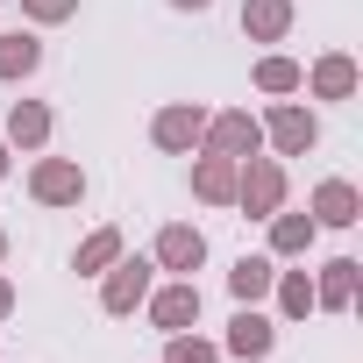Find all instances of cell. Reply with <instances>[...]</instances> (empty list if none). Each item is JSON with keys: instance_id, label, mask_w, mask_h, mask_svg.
<instances>
[{"instance_id": "6da1fadb", "label": "cell", "mask_w": 363, "mask_h": 363, "mask_svg": "<svg viewBox=\"0 0 363 363\" xmlns=\"http://www.w3.org/2000/svg\"><path fill=\"white\" fill-rule=\"evenodd\" d=\"M235 207H242L250 221H271V214L285 207V164H278V157H242V164H235Z\"/></svg>"}, {"instance_id": "7a4b0ae2", "label": "cell", "mask_w": 363, "mask_h": 363, "mask_svg": "<svg viewBox=\"0 0 363 363\" xmlns=\"http://www.w3.org/2000/svg\"><path fill=\"white\" fill-rule=\"evenodd\" d=\"M200 143L214 150V157H257L264 150V121L250 114V107H221V114H207V128H200Z\"/></svg>"}, {"instance_id": "3957f363", "label": "cell", "mask_w": 363, "mask_h": 363, "mask_svg": "<svg viewBox=\"0 0 363 363\" xmlns=\"http://www.w3.org/2000/svg\"><path fill=\"white\" fill-rule=\"evenodd\" d=\"M150 278H157V264L150 257H114L107 271H100V306L121 320V313H135L143 299H150Z\"/></svg>"}, {"instance_id": "277c9868", "label": "cell", "mask_w": 363, "mask_h": 363, "mask_svg": "<svg viewBox=\"0 0 363 363\" xmlns=\"http://www.w3.org/2000/svg\"><path fill=\"white\" fill-rule=\"evenodd\" d=\"M264 143H271L278 157H306V150L320 143V121H313L299 100H278V107L264 114Z\"/></svg>"}, {"instance_id": "5b68a950", "label": "cell", "mask_w": 363, "mask_h": 363, "mask_svg": "<svg viewBox=\"0 0 363 363\" xmlns=\"http://www.w3.org/2000/svg\"><path fill=\"white\" fill-rule=\"evenodd\" d=\"M200 128H207V107H200V100H171V107H157V121H150L157 150H171V157H193V150H200Z\"/></svg>"}, {"instance_id": "8992f818", "label": "cell", "mask_w": 363, "mask_h": 363, "mask_svg": "<svg viewBox=\"0 0 363 363\" xmlns=\"http://www.w3.org/2000/svg\"><path fill=\"white\" fill-rule=\"evenodd\" d=\"M29 193H36L43 207H79V200H86V171H79L72 157H36Z\"/></svg>"}, {"instance_id": "52a82bcc", "label": "cell", "mask_w": 363, "mask_h": 363, "mask_svg": "<svg viewBox=\"0 0 363 363\" xmlns=\"http://www.w3.org/2000/svg\"><path fill=\"white\" fill-rule=\"evenodd\" d=\"M150 264H157V271H171V278H193V271L207 264V235H200L193 221H171V228L157 235V250H150Z\"/></svg>"}, {"instance_id": "ba28073f", "label": "cell", "mask_w": 363, "mask_h": 363, "mask_svg": "<svg viewBox=\"0 0 363 363\" xmlns=\"http://www.w3.org/2000/svg\"><path fill=\"white\" fill-rule=\"evenodd\" d=\"M143 306H150V320H157L164 335H178V328H193V320H200V285H193V278H171V285L150 292Z\"/></svg>"}, {"instance_id": "9c48e42d", "label": "cell", "mask_w": 363, "mask_h": 363, "mask_svg": "<svg viewBox=\"0 0 363 363\" xmlns=\"http://www.w3.org/2000/svg\"><path fill=\"white\" fill-rule=\"evenodd\" d=\"M363 221V200L349 178H320L313 186V228H356Z\"/></svg>"}, {"instance_id": "30bf717a", "label": "cell", "mask_w": 363, "mask_h": 363, "mask_svg": "<svg viewBox=\"0 0 363 363\" xmlns=\"http://www.w3.org/2000/svg\"><path fill=\"white\" fill-rule=\"evenodd\" d=\"M193 200H200V207H235V157L200 150V164H193Z\"/></svg>"}, {"instance_id": "8fae6325", "label": "cell", "mask_w": 363, "mask_h": 363, "mask_svg": "<svg viewBox=\"0 0 363 363\" xmlns=\"http://www.w3.org/2000/svg\"><path fill=\"white\" fill-rule=\"evenodd\" d=\"M356 271H363L356 257H335V264L313 278V306H328V313H349V306H356Z\"/></svg>"}, {"instance_id": "7c38bea8", "label": "cell", "mask_w": 363, "mask_h": 363, "mask_svg": "<svg viewBox=\"0 0 363 363\" xmlns=\"http://www.w3.org/2000/svg\"><path fill=\"white\" fill-rule=\"evenodd\" d=\"M292 29V0H242V36L250 43H285Z\"/></svg>"}, {"instance_id": "4fadbf2b", "label": "cell", "mask_w": 363, "mask_h": 363, "mask_svg": "<svg viewBox=\"0 0 363 363\" xmlns=\"http://www.w3.org/2000/svg\"><path fill=\"white\" fill-rule=\"evenodd\" d=\"M50 143V107L43 100H15L8 107V150H43Z\"/></svg>"}, {"instance_id": "5bb4252c", "label": "cell", "mask_w": 363, "mask_h": 363, "mask_svg": "<svg viewBox=\"0 0 363 363\" xmlns=\"http://www.w3.org/2000/svg\"><path fill=\"white\" fill-rule=\"evenodd\" d=\"M299 86H313L320 100H349V93H356V57H342V50H328V57H320V65H313V72H306Z\"/></svg>"}, {"instance_id": "9a60e30c", "label": "cell", "mask_w": 363, "mask_h": 363, "mask_svg": "<svg viewBox=\"0 0 363 363\" xmlns=\"http://www.w3.org/2000/svg\"><path fill=\"white\" fill-rule=\"evenodd\" d=\"M271 342H278V328H271L257 306H242V313L228 320V356H271Z\"/></svg>"}, {"instance_id": "2e32d148", "label": "cell", "mask_w": 363, "mask_h": 363, "mask_svg": "<svg viewBox=\"0 0 363 363\" xmlns=\"http://www.w3.org/2000/svg\"><path fill=\"white\" fill-rule=\"evenodd\" d=\"M43 65V43L29 29H0V79H29Z\"/></svg>"}, {"instance_id": "e0dca14e", "label": "cell", "mask_w": 363, "mask_h": 363, "mask_svg": "<svg viewBox=\"0 0 363 363\" xmlns=\"http://www.w3.org/2000/svg\"><path fill=\"white\" fill-rule=\"evenodd\" d=\"M320 228H313V214H271V257H306V242H313Z\"/></svg>"}, {"instance_id": "ac0fdd59", "label": "cell", "mask_w": 363, "mask_h": 363, "mask_svg": "<svg viewBox=\"0 0 363 363\" xmlns=\"http://www.w3.org/2000/svg\"><path fill=\"white\" fill-rule=\"evenodd\" d=\"M271 278H278V264H271V257H235V271H228V292H235L242 306H257V299L271 292Z\"/></svg>"}, {"instance_id": "d6986e66", "label": "cell", "mask_w": 363, "mask_h": 363, "mask_svg": "<svg viewBox=\"0 0 363 363\" xmlns=\"http://www.w3.org/2000/svg\"><path fill=\"white\" fill-rule=\"evenodd\" d=\"M121 257V228H93L86 242H79V257H72V271H86V278H100L107 264Z\"/></svg>"}, {"instance_id": "ffe728a7", "label": "cell", "mask_w": 363, "mask_h": 363, "mask_svg": "<svg viewBox=\"0 0 363 363\" xmlns=\"http://www.w3.org/2000/svg\"><path fill=\"white\" fill-rule=\"evenodd\" d=\"M271 292H278V313H285V320H306V313H313V278H306V271H278Z\"/></svg>"}, {"instance_id": "44dd1931", "label": "cell", "mask_w": 363, "mask_h": 363, "mask_svg": "<svg viewBox=\"0 0 363 363\" xmlns=\"http://www.w3.org/2000/svg\"><path fill=\"white\" fill-rule=\"evenodd\" d=\"M164 363H221V349H214V342H200L193 328H178V335H171V349H164Z\"/></svg>"}, {"instance_id": "7402d4cb", "label": "cell", "mask_w": 363, "mask_h": 363, "mask_svg": "<svg viewBox=\"0 0 363 363\" xmlns=\"http://www.w3.org/2000/svg\"><path fill=\"white\" fill-rule=\"evenodd\" d=\"M299 79H306V72H299L292 57H264V65H257V86H264V93H299Z\"/></svg>"}, {"instance_id": "603a6c76", "label": "cell", "mask_w": 363, "mask_h": 363, "mask_svg": "<svg viewBox=\"0 0 363 363\" xmlns=\"http://www.w3.org/2000/svg\"><path fill=\"white\" fill-rule=\"evenodd\" d=\"M22 15H29L36 29H57V22H72V15H79V0H22Z\"/></svg>"}, {"instance_id": "cb8c5ba5", "label": "cell", "mask_w": 363, "mask_h": 363, "mask_svg": "<svg viewBox=\"0 0 363 363\" xmlns=\"http://www.w3.org/2000/svg\"><path fill=\"white\" fill-rule=\"evenodd\" d=\"M8 313H15V285H8V278H0V320H8Z\"/></svg>"}, {"instance_id": "d4e9b609", "label": "cell", "mask_w": 363, "mask_h": 363, "mask_svg": "<svg viewBox=\"0 0 363 363\" xmlns=\"http://www.w3.org/2000/svg\"><path fill=\"white\" fill-rule=\"evenodd\" d=\"M8 164H15V150H8V135H0V178H8Z\"/></svg>"}, {"instance_id": "484cf974", "label": "cell", "mask_w": 363, "mask_h": 363, "mask_svg": "<svg viewBox=\"0 0 363 363\" xmlns=\"http://www.w3.org/2000/svg\"><path fill=\"white\" fill-rule=\"evenodd\" d=\"M171 8H193V15H200V8H214V0H171Z\"/></svg>"}, {"instance_id": "4316f807", "label": "cell", "mask_w": 363, "mask_h": 363, "mask_svg": "<svg viewBox=\"0 0 363 363\" xmlns=\"http://www.w3.org/2000/svg\"><path fill=\"white\" fill-rule=\"evenodd\" d=\"M0 257H8V235H0Z\"/></svg>"}]
</instances>
